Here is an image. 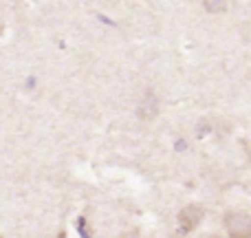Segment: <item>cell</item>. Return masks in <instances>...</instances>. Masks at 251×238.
Instances as JSON below:
<instances>
[{
	"label": "cell",
	"mask_w": 251,
	"mask_h": 238,
	"mask_svg": "<svg viewBox=\"0 0 251 238\" xmlns=\"http://www.w3.org/2000/svg\"><path fill=\"white\" fill-rule=\"evenodd\" d=\"M225 230L229 238H251V216L245 212L225 214Z\"/></svg>",
	"instance_id": "6da1fadb"
},
{
	"label": "cell",
	"mask_w": 251,
	"mask_h": 238,
	"mask_svg": "<svg viewBox=\"0 0 251 238\" xmlns=\"http://www.w3.org/2000/svg\"><path fill=\"white\" fill-rule=\"evenodd\" d=\"M203 218V208L199 205H190V208L181 210L178 214V225H181V232H192Z\"/></svg>",
	"instance_id": "7a4b0ae2"
},
{
	"label": "cell",
	"mask_w": 251,
	"mask_h": 238,
	"mask_svg": "<svg viewBox=\"0 0 251 238\" xmlns=\"http://www.w3.org/2000/svg\"><path fill=\"white\" fill-rule=\"evenodd\" d=\"M156 113H159V102H156L154 93L148 91L146 95H143V100L139 102V108H137V115L141 117L143 121H150L156 117Z\"/></svg>",
	"instance_id": "3957f363"
},
{
	"label": "cell",
	"mask_w": 251,
	"mask_h": 238,
	"mask_svg": "<svg viewBox=\"0 0 251 238\" xmlns=\"http://www.w3.org/2000/svg\"><path fill=\"white\" fill-rule=\"evenodd\" d=\"M203 9L207 13H212V16H218V13H223L227 9V2L225 0H203Z\"/></svg>",
	"instance_id": "277c9868"
}]
</instances>
